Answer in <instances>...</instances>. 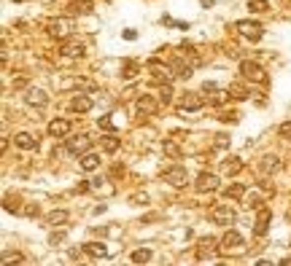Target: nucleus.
Here are the masks:
<instances>
[{
  "mask_svg": "<svg viewBox=\"0 0 291 266\" xmlns=\"http://www.w3.org/2000/svg\"><path fill=\"white\" fill-rule=\"evenodd\" d=\"M46 32H49L51 38H57V41H67V38H70V32H73V19H67V16H60V19L49 22Z\"/></svg>",
  "mask_w": 291,
  "mask_h": 266,
  "instance_id": "1",
  "label": "nucleus"
},
{
  "mask_svg": "<svg viewBox=\"0 0 291 266\" xmlns=\"http://www.w3.org/2000/svg\"><path fill=\"white\" fill-rule=\"evenodd\" d=\"M240 73H243V78H248V81H256V83H267V73H264V67H261L259 62L243 59V62H240Z\"/></svg>",
  "mask_w": 291,
  "mask_h": 266,
  "instance_id": "2",
  "label": "nucleus"
},
{
  "mask_svg": "<svg viewBox=\"0 0 291 266\" xmlns=\"http://www.w3.org/2000/svg\"><path fill=\"white\" fill-rule=\"evenodd\" d=\"M162 180L175 186V188H181V186H186V180H189V172H186V167H181V164H173V167H167L162 172Z\"/></svg>",
  "mask_w": 291,
  "mask_h": 266,
  "instance_id": "3",
  "label": "nucleus"
},
{
  "mask_svg": "<svg viewBox=\"0 0 291 266\" xmlns=\"http://www.w3.org/2000/svg\"><path fill=\"white\" fill-rule=\"evenodd\" d=\"M210 220L219 226H226L229 229L232 223H235V210H232L229 205H216L213 210H210Z\"/></svg>",
  "mask_w": 291,
  "mask_h": 266,
  "instance_id": "4",
  "label": "nucleus"
},
{
  "mask_svg": "<svg viewBox=\"0 0 291 266\" xmlns=\"http://www.w3.org/2000/svg\"><path fill=\"white\" fill-rule=\"evenodd\" d=\"M235 30L240 32L243 38H248V41H259L261 32H264V27H261L259 22H248V19H243V22H237V25H235Z\"/></svg>",
  "mask_w": 291,
  "mask_h": 266,
  "instance_id": "5",
  "label": "nucleus"
},
{
  "mask_svg": "<svg viewBox=\"0 0 291 266\" xmlns=\"http://www.w3.org/2000/svg\"><path fill=\"white\" fill-rule=\"evenodd\" d=\"M89 145H92V140H89L87 134H76V137L67 140V154L70 156H84L89 151Z\"/></svg>",
  "mask_w": 291,
  "mask_h": 266,
  "instance_id": "6",
  "label": "nucleus"
},
{
  "mask_svg": "<svg viewBox=\"0 0 291 266\" xmlns=\"http://www.w3.org/2000/svg\"><path fill=\"white\" fill-rule=\"evenodd\" d=\"M194 188H197L199 194H205V191H216L219 188V178H216L213 172H202L197 178V183H194Z\"/></svg>",
  "mask_w": 291,
  "mask_h": 266,
  "instance_id": "7",
  "label": "nucleus"
},
{
  "mask_svg": "<svg viewBox=\"0 0 291 266\" xmlns=\"http://www.w3.org/2000/svg\"><path fill=\"white\" fill-rule=\"evenodd\" d=\"M73 124L70 118H54V121L49 124V134L51 137H65V134H70Z\"/></svg>",
  "mask_w": 291,
  "mask_h": 266,
  "instance_id": "8",
  "label": "nucleus"
},
{
  "mask_svg": "<svg viewBox=\"0 0 291 266\" xmlns=\"http://www.w3.org/2000/svg\"><path fill=\"white\" fill-rule=\"evenodd\" d=\"M270 220H272V213L267 210V207H261L259 215H256V229H254V234H256V237H264L267 229H270Z\"/></svg>",
  "mask_w": 291,
  "mask_h": 266,
  "instance_id": "9",
  "label": "nucleus"
},
{
  "mask_svg": "<svg viewBox=\"0 0 291 266\" xmlns=\"http://www.w3.org/2000/svg\"><path fill=\"white\" fill-rule=\"evenodd\" d=\"M27 105H35V107H46L49 105V94L46 92H43V89H35V86H32V89H27Z\"/></svg>",
  "mask_w": 291,
  "mask_h": 266,
  "instance_id": "10",
  "label": "nucleus"
},
{
  "mask_svg": "<svg viewBox=\"0 0 291 266\" xmlns=\"http://www.w3.org/2000/svg\"><path fill=\"white\" fill-rule=\"evenodd\" d=\"M237 247H243V237L237 234L235 229H229L221 237V250H237Z\"/></svg>",
  "mask_w": 291,
  "mask_h": 266,
  "instance_id": "11",
  "label": "nucleus"
},
{
  "mask_svg": "<svg viewBox=\"0 0 291 266\" xmlns=\"http://www.w3.org/2000/svg\"><path fill=\"white\" fill-rule=\"evenodd\" d=\"M84 253L92 256V258H108L111 256V250H108L105 242H87V245H84Z\"/></svg>",
  "mask_w": 291,
  "mask_h": 266,
  "instance_id": "12",
  "label": "nucleus"
},
{
  "mask_svg": "<svg viewBox=\"0 0 291 266\" xmlns=\"http://www.w3.org/2000/svg\"><path fill=\"white\" fill-rule=\"evenodd\" d=\"M213 253H216V239L205 237V239L197 242V258H199V261H205V258H213Z\"/></svg>",
  "mask_w": 291,
  "mask_h": 266,
  "instance_id": "13",
  "label": "nucleus"
},
{
  "mask_svg": "<svg viewBox=\"0 0 291 266\" xmlns=\"http://www.w3.org/2000/svg\"><path fill=\"white\" fill-rule=\"evenodd\" d=\"M92 100L87 97V94H76V97L70 100V110H76V113H89L92 110Z\"/></svg>",
  "mask_w": 291,
  "mask_h": 266,
  "instance_id": "14",
  "label": "nucleus"
},
{
  "mask_svg": "<svg viewBox=\"0 0 291 266\" xmlns=\"http://www.w3.org/2000/svg\"><path fill=\"white\" fill-rule=\"evenodd\" d=\"M60 54H65V56H81L84 54V46L78 41H62V46H60Z\"/></svg>",
  "mask_w": 291,
  "mask_h": 266,
  "instance_id": "15",
  "label": "nucleus"
},
{
  "mask_svg": "<svg viewBox=\"0 0 291 266\" xmlns=\"http://www.w3.org/2000/svg\"><path fill=\"white\" fill-rule=\"evenodd\" d=\"M221 169H224V175H237V172H243V161L237 159V156H229V159H224L221 161Z\"/></svg>",
  "mask_w": 291,
  "mask_h": 266,
  "instance_id": "16",
  "label": "nucleus"
},
{
  "mask_svg": "<svg viewBox=\"0 0 291 266\" xmlns=\"http://www.w3.org/2000/svg\"><path fill=\"white\" fill-rule=\"evenodd\" d=\"M14 145H16V148H22V151H32L38 143H35V137H32V134H27V132H19V134L14 137Z\"/></svg>",
  "mask_w": 291,
  "mask_h": 266,
  "instance_id": "17",
  "label": "nucleus"
},
{
  "mask_svg": "<svg viewBox=\"0 0 291 266\" xmlns=\"http://www.w3.org/2000/svg\"><path fill=\"white\" fill-rule=\"evenodd\" d=\"M205 105V100H199V94H186L184 105H181V113H192V110H199Z\"/></svg>",
  "mask_w": 291,
  "mask_h": 266,
  "instance_id": "18",
  "label": "nucleus"
},
{
  "mask_svg": "<svg viewBox=\"0 0 291 266\" xmlns=\"http://www.w3.org/2000/svg\"><path fill=\"white\" fill-rule=\"evenodd\" d=\"M135 110H138V116H151V113L157 110V103H154L151 97H140L138 105H135Z\"/></svg>",
  "mask_w": 291,
  "mask_h": 266,
  "instance_id": "19",
  "label": "nucleus"
},
{
  "mask_svg": "<svg viewBox=\"0 0 291 266\" xmlns=\"http://www.w3.org/2000/svg\"><path fill=\"white\" fill-rule=\"evenodd\" d=\"M67 8H70V14H92L95 5H92V0H73Z\"/></svg>",
  "mask_w": 291,
  "mask_h": 266,
  "instance_id": "20",
  "label": "nucleus"
},
{
  "mask_svg": "<svg viewBox=\"0 0 291 266\" xmlns=\"http://www.w3.org/2000/svg\"><path fill=\"white\" fill-rule=\"evenodd\" d=\"M97 167H100V156L97 154H84L81 156V169L84 172H95Z\"/></svg>",
  "mask_w": 291,
  "mask_h": 266,
  "instance_id": "21",
  "label": "nucleus"
},
{
  "mask_svg": "<svg viewBox=\"0 0 291 266\" xmlns=\"http://www.w3.org/2000/svg\"><path fill=\"white\" fill-rule=\"evenodd\" d=\"M170 70H173V76H178V78H192V67L184 65L181 59H173V62H170Z\"/></svg>",
  "mask_w": 291,
  "mask_h": 266,
  "instance_id": "22",
  "label": "nucleus"
},
{
  "mask_svg": "<svg viewBox=\"0 0 291 266\" xmlns=\"http://www.w3.org/2000/svg\"><path fill=\"white\" fill-rule=\"evenodd\" d=\"M67 215L65 210H51L49 215H46V220H49V226H62V223H67Z\"/></svg>",
  "mask_w": 291,
  "mask_h": 266,
  "instance_id": "23",
  "label": "nucleus"
},
{
  "mask_svg": "<svg viewBox=\"0 0 291 266\" xmlns=\"http://www.w3.org/2000/svg\"><path fill=\"white\" fill-rule=\"evenodd\" d=\"M224 196H226V199H243V196H245V186L243 183H232L229 188H224Z\"/></svg>",
  "mask_w": 291,
  "mask_h": 266,
  "instance_id": "24",
  "label": "nucleus"
},
{
  "mask_svg": "<svg viewBox=\"0 0 291 266\" xmlns=\"http://www.w3.org/2000/svg\"><path fill=\"white\" fill-rule=\"evenodd\" d=\"M261 169H264L267 175L278 172V169H281V159H278V156H264V159H261Z\"/></svg>",
  "mask_w": 291,
  "mask_h": 266,
  "instance_id": "25",
  "label": "nucleus"
},
{
  "mask_svg": "<svg viewBox=\"0 0 291 266\" xmlns=\"http://www.w3.org/2000/svg\"><path fill=\"white\" fill-rule=\"evenodd\" d=\"M102 148H105L108 154H116V151L122 148V140H116L113 134H105V137H102Z\"/></svg>",
  "mask_w": 291,
  "mask_h": 266,
  "instance_id": "26",
  "label": "nucleus"
},
{
  "mask_svg": "<svg viewBox=\"0 0 291 266\" xmlns=\"http://www.w3.org/2000/svg\"><path fill=\"white\" fill-rule=\"evenodd\" d=\"M97 127L105 129V132H116L119 121H113V116H102V118H97Z\"/></svg>",
  "mask_w": 291,
  "mask_h": 266,
  "instance_id": "27",
  "label": "nucleus"
},
{
  "mask_svg": "<svg viewBox=\"0 0 291 266\" xmlns=\"http://www.w3.org/2000/svg\"><path fill=\"white\" fill-rule=\"evenodd\" d=\"M226 100H229V89H226V92H216V89H213V94L208 97V103L210 105H224Z\"/></svg>",
  "mask_w": 291,
  "mask_h": 266,
  "instance_id": "28",
  "label": "nucleus"
},
{
  "mask_svg": "<svg viewBox=\"0 0 291 266\" xmlns=\"http://www.w3.org/2000/svg\"><path fill=\"white\" fill-rule=\"evenodd\" d=\"M146 261H151V250L148 247H140V250L132 253V264H146Z\"/></svg>",
  "mask_w": 291,
  "mask_h": 266,
  "instance_id": "29",
  "label": "nucleus"
},
{
  "mask_svg": "<svg viewBox=\"0 0 291 266\" xmlns=\"http://www.w3.org/2000/svg\"><path fill=\"white\" fill-rule=\"evenodd\" d=\"M170 100H173V86H170V83H162V89H159V103L167 105Z\"/></svg>",
  "mask_w": 291,
  "mask_h": 266,
  "instance_id": "30",
  "label": "nucleus"
},
{
  "mask_svg": "<svg viewBox=\"0 0 291 266\" xmlns=\"http://www.w3.org/2000/svg\"><path fill=\"white\" fill-rule=\"evenodd\" d=\"M138 62H127V65H124V78H127V81H132L135 76H138Z\"/></svg>",
  "mask_w": 291,
  "mask_h": 266,
  "instance_id": "31",
  "label": "nucleus"
},
{
  "mask_svg": "<svg viewBox=\"0 0 291 266\" xmlns=\"http://www.w3.org/2000/svg\"><path fill=\"white\" fill-rule=\"evenodd\" d=\"M164 154L173 156V159H178V156H181V148L173 143V140H164Z\"/></svg>",
  "mask_w": 291,
  "mask_h": 266,
  "instance_id": "32",
  "label": "nucleus"
},
{
  "mask_svg": "<svg viewBox=\"0 0 291 266\" xmlns=\"http://www.w3.org/2000/svg\"><path fill=\"white\" fill-rule=\"evenodd\" d=\"M248 8L261 14V11H267V0H248Z\"/></svg>",
  "mask_w": 291,
  "mask_h": 266,
  "instance_id": "33",
  "label": "nucleus"
},
{
  "mask_svg": "<svg viewBox=\"0 0 291 266\" xmlns=\"http://www.w3.org/2000/svg\"><path fill=\"white\" fill-rule=\"evenodd\" d=\"M229 94H235L237 100H245V97H248V92H245L243 86H229Z\"/></svg>",
  "mask_w": 291,
  "mask_h": 266,
  "instance_id": "34",
  "label": "nucleus"
},
{
  "mask_svg": "<svg viewBox=\"0 0 291 266\" xmlns=\"http://www.w3.org/2000/svg\"><path fill=\"white\" fill-rule=\"evenodd\" d=\"M11 261H14V264H22L25 258H22L19 253H14V256H11V253H5V256H3V264H11Z\"/></svg>",
  "mask_w": 291,
  "mask_h": 266,
  "instance_id": "35",
  "label": "nucleus"
},
{
  "mask_svg": "<svg viewBox=\"0 0 291 266\" xmlns=\"http://www.w3.org/2000/svg\"><path fill=\"white\" fill-rule=\"evenodd\" d=\"M229 145V137L226 134H216V148H226Z\"/></svg>",
  "mask_w": 291,
  "mask_h": 266,
  "instance_id": "36",
  "label": "nucleus"
},
{
  "mask_svg": "<svg viewBox=\"0 0 291 266\" xmlns=\"http://www.w3.org/2000/svg\"><path fill=\"white\" fill-rule=\"evenodd\" d=\"M278 132L283 134V137H291V121H286V124H281V129Z\"/></svg>",
  "mask_w": 291,
  "mask_h": 266,
  "instance_id": "37",
  "label": "nucleus"
},
{
  "mask_svg": "<svg viewBox=\"0 0 291 266\" xmlns=\"http://www.w3.org/2000/svg\"><path fill=\"white\" fill-rule=\"evenodd\" d=\"M124 38H127V41H135V38H138V32H135V30H124Z\"/></svg>",
  "mask_w": 291,
  "mask_h": 266,
  "instance_id": "38",
  "label": "nucleus"
},
{
  "mask_svg": "<svg viewBox=\"0 0 291 266\" xmlns=\"http://www.w3.org/2000/svg\"><path fill=\"white\" fill-rule=\"evenodd\" d=\"M62 237H65V234H51L49 242H51V245H57V242H62Z\"/></svg>",
  "mask_w": 291,
  "mask_h": 266,
  "instance_id": "39",
  "label": "nucleus"
},
{
  "mask_svg": "<svg viewBox=\"0 0 291 266\" xmlns=\"http://www.w3.org/2000/svg\"><path fill=\"white\" fill-rule=\"evenodd\" d=\"M199 3H202L205 8H210V5H213V0H199Z\"/></svg>",
  "mask_w": 291,
  "mask_h": 266,
  "instance_id": "40",
  "label": "nucleus"
},
{
  "mask_svg": "<svg viewBox=\"0 0 291 266\" xmlns=\"http://www.w3.org/2000/svg\"><path fill=\"white\" fill-rule=\"evenodd\" d=\"M281 264H283V266H291V256H289V258H283Z\"/></svg>",
  "mask_w": 291,
  "mask_h": 266,
  "instance_id": "41",
  "label": "nucleus"
},
{
  "mask_svg": "<svg viewBox=\"0 0 291 266\" xmlns=\"http://www.w3.org/2000/svg\"><path fill=\"white\" fill-rule=\"evenodd\" d=\"M14 3H27V0H14Z\"/></svg>",
  "mask_w": 291,
  "mask_h": 266,
  "instance_id": "42",
  "label": "nucleus"
}]
</instances>
